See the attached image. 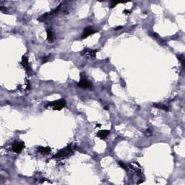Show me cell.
<instances>
[{
    "mask_svg": "<svg viewBox=\"0 0 185 185\" xmlns=\"http://www.w3.org/2000/svg\"><path fill=\"white\" fill-rule=\"evenodd\" d=\"M73 154V149L72 148L71 146H67L64 149H61V150L57 153L56 155H54V158H64L66 157H69L71 155Z\"/></svg>",
    "mask_w": 185,
    "mask_h": 185,
    "instance_id": "1",
    "label": "cell"
},
{
    "mask_svg": "<svg viewBox=\"0 0 185 185\" xmlns=\"http://www.w3.org/2000/svg\"><path fill=\"white\" fill-rule=\"evenodd\" d=\"M48 106H52L54 110L60 111L61 109H62L66 106V101L65 100H63V99H61V100H57V101L49 103L48 104Z\"/></svg>",
    "mask_w": 185,
    "mask_h": 185,
    "instance_id": "2",
    "label": "cell"
},
{
    "mask_svg": "<svg viewBox=\"0 0 185 185\" xmlns=\"http://www.w3.org/2000/svg\"><path fill=\"white\" fill-rule=\"evenodd\" d=\"M96 50H92V49H86L84 51H83L82 52V55L84 56L85 58L88 59H95V56H96Z\"/></svg>",
    "mask_w": 185,
    "mask_h": 185,
    "instance_id": "3",
    "label": "cell"
},
{
    "mask_svg": "<svg viewBox=\"0 0 185 185\" xmlns=\"http://www.w3.org/2000/svg\"><path fill=\"white\" fill-rule=\"evenodd\" d=\"M80 75H82L81 79H80V82L77 83V86L79 88H88L91 87V83L85 78L83 75L82 74Z\"/></svg>",
    "mask_w": 185,
    "mask_h": 185,
    "instance_id": "4",
    "label": "cell"
},
{
    "mask_svg": "<svg viewBox=\"0 0 185 185\" xmlns=\"http://www.w3.org/2000/svg\"><path fill=\"white\" fill-rule=\"evenodd\" d=\"M25 145L24 142H16L12 145V150L16 153H20V152L24 148Z\"/></svg>",
    "mask_w": 185,
    "mask_h": 185,
    "instance_id": "5",
    "label": "cell"
},
{
    "mask_svg": "<svg viewBox=\"0 0 185 185\" xmlns=\"http://www.w3.org/2000/svg\"><path fill=\"white\" fill-rule=\"evenodd\" d=\"M95 33V31L93 30V28H91V27H86V28H85V29H84V31H83V33L82 38H85L88 37L89 35H93V34Z\"/></svg>",
    "mask_w": 185,
    "mask_h": 185,
    "instance_id": "6",
    "label": "cell"
},
{
    "mask_svg": "<svg viewBox=\"0 0 185 185\" xmlns=\"http://www.w3.org/2000/svg\"><path fill=\"white\" fill-rule=\"evenodd\" d=\"M22 65L23 66V67H25V69L26 71H30V66H29V63H28V58L23 56V58H22Z\"/></svg>",
    "mask_w": 185,
    "mask_h": 185,
    "instance_id": "7",
    "label": "cell"
},
{
    "mask_svg": "<svg viewBox=\"0 0 185 185\" xmlns=\"http://www.w3.org/2000/svg\"><path fill=\"white\" fill-rule=\"evenodd\" d=\"M109 133H110V132L109 130H101L99 132H98L97 136L99 137L100 139H104L109 135Z\"/></svg>",
    "mask_w": 185,
    "mask_h": 185,
    "instance_id": "8",
    "label": "cell"
},
{
    "mask_svg": "<svg viewBox=\"0 0 185 185\" xmlns=\"http://www.w3.org/2000/svg\"><path fill=\"white\" fill-rule=\"evenodd\" d=\"M38 150L41 154H48L50 153L51 148L49 147H39Z\"/></svg>",
    "mask_w": 185,
    "mask_h": 185,
    "instance_id": "9",
    "label": "cell"
},
{
    "mask_svg": "<svg viewBox=\"0 0 185 185\" xmlns=\"http://www.w3.org/2000/svg\"><path fill=\"white\" fill-rule=\"evenodd\" d=\"M47 39L49 40V42H52L54 41V33L50 30H47Z\"/></svg>",
    "mask_w": 185,
    "mask_h": 185,
    "instance_id": "10",
    "label": "cell"
},
{
    "mask_svg": "<svg viewBox=\"0 0 185 185\" xmlns=\"http://www.w3.org/2000/svg\"><path fill=\"white\" fill-rule=\"evenodd\" d=\"M155 107H157V108H159V109H163V110L166 111H169V107L168 106H166L163 105V104H155L154 105Z\"/></svg>",
    "mask_w": 185,
    "mask_h": 185,
    "instance_id": "11",
    "label": "cell"
},
{
    "mask_svg": "<svg viewBox=\"0 0 185 185\" xmlns=\"http://www.w3.org/2000/svg\"><path fill=\"white\" fill-rule=\"evenodd\" d=\"M119 4V2H115V1H113V2H111V5H110V7L111 8H114V7H116V5Z\"/></svg>",
    "mask_w": 185,
    "mask_h": 185,
    "instance_id": "12",
    "label": "cell"
},
{
    "mask_svg": "<svg viewBox=\"0 0 185 185\" xmlns=\"http://www.w3.org/2000/svg\"><path fill=\"white\" fill-rule=\"evenodd\" d=\"M119 164L121 167H122L124 169H125V170L127 169V167H126V166L124 164V163H123V162H121V161H119Z\"/></svg>",
    "mask_w": 185,
    "mask_h": 185,
    "instance_id": "13",
    "label": "cell"
},
{
    "mask_svg": "<svg viewBox=\"0 0 185 185\" xmlns=\"http://www.w3.org/2000/svg\"><path fill=\"white\" fill-rule=\"evenodd\" d=\"M122 28H123L122 26H119V27H117V28H115V29H114V30H120V29H121Z\"/></svg>",
    "mask_w": 185,
    "mask_h": 185,
    "instance_id": "14",
    "label": "cell"
},
{
    "mask_svg": "<svg viewBox=\"0 0 185 185\" xmlns=\"http://www.w3.org/2000/svg\"><path fill=\"white\" fill-rule=\"evenodd\" d=\"M100 126H101V125H100V124H99V125H96V127H100Z\"/></svg>",
    "mask_w": 185,
    "mask_h": 185,
    "instance_id": "15",
    "label": "cell"
}]
</instances>
